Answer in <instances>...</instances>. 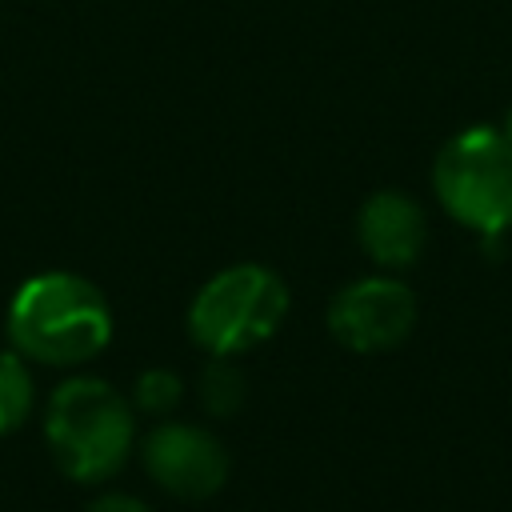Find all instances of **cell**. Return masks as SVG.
Wrapping results in <instances>:
<instances>
[{
	"mask_svg": "<svg viewBox=\"0 0 512 512\" xmlns=\"http://www.w3.org/2000/svg\"><path fill=\"white\" fill-rule=\"evenodd\" d=\"M8 340L24 360L72 368L104 352L112 312L104 292L76 272H40L8 304Z\"/></svg>",
	"mask_w": 512,
	"mask_h": 512,
	"instance_id": "1",
	"label": "cell"
},
{
	"mask_svg": "<svg viewBox=\"0 0 512 512\" xmlns=\"http://www.w3.org/2000/svg\"><path fill=\"white\" fill-rule=\"evenodd\" d=\"M132 436H136L132 404L108 380L72 376L48 400L44 440L60 472H68L80 484L116 476L132 452Z\"/></svg>",
	"mask_w": 512,
	"mask_h": 512,
	"instance_id": "2",
	"label": "cell"
},
{
	"mask_svg": "<svg viewBox=\"0 0 512 512\" xmlns=\"http://www.w3.org/2000/svg\"><path fill=\"white\" fill-rule=\"evenodd\" d=\"M440 208L480 236L512 228V144L500 128L476 124L456 132L432 164Z\"/></svg>",
	"mask_w": 512,
	"mask_h": 512,
	"instance_id": "3",
	"label": "cell"
},
{
	"mask_svg": "<svg viewBox=\"0 0 512 512\" xmlns=\"http://www.w3.org/2000/svg\"><path fill=\"white\" fill-rule=\"evenodd\" d=\"M288 304V284L272 268L232 264L196 292L188 308V332L212 356H240L276 336Z\"/></svg>",
	"mask_w": 512,
	"mask_h": 512,
	"instance_id": "4",
	"label": "cell"
},
{
	"mask_svg": "<svg viewBox=\"0 0 512 512\" xmlns=\"http://www.w3.org/2000/svg\"><path fill=\"white\" fill-rule=\"evenodd\" d=\"M416 328V292L396 276L344 284L328 304V332L352 352H388Z\"/></svg>",
	"mask_w": 512,
	"mask_h": 512,
	"instance_id": "5",
	"label": "cell"
},
{
	"mask_svg": "<svg viewBox=\"0 0 512 512\" xmlns=\"http://www.w3.org/2000/svg\"><path fill=\"white\" fill-rule=\"evenodd\" d=\"M144 468L176 500H208L228 480V452L196 424H156L144 440Z\"/></svg>",
	"mask_w": 512,
	"mask_h": 512,
	"instance_id": "6",
	"label": "cell"
},
{
	"mask_svg": "<svg viewBox=\"0 0 512 512\" xmlns=\"http://www.w3.org/2000/svg\"><path fill=\"white\" fill-rule=\"evenodd\" d=\"M356 236H360V248L368 252V260H376L380 268H408L424 252L428 216L408 192L384 188L360 204Z\"/></svg>",
	"mask_w": 512,
	"mask_h": 512,
	"instance_id": "7",
	"label": "cell"
},
{
	"mask_svg": "<svg viewBox=\"0 0 512 512\" xmlns=\"http://www.w3.org/2000/svg\"><path fill=\"white\" fill-rule=\"evenodd\" d=\"M32 396H36V384H32L28 360L16 348L0 352V436L16 432L28 420Z\"/></svg>",
	"mask_w": 512,
	"mask_h": 512,
	"instance_id": "8",
	"label": "cell"
},
{
	"mask_svg": "<svg viewBox=\"0 0 512 512\" xmlns=\"http://www.w3.org/2000/svg\"><path fill=\"white\" fill-rule=\"evenodd\" d=\"M196 392H200V404H204L212 416H232V412L244 404L248 380H244V372L232 364V356H212V364H204V372H200V380H196Z\"/></svg>",
	"mask_w": 512,
	"mask_h": 512,
	"instance_id": "9",
	"label": "cell"
},
{
	"mask_svg": "<svg viewBox=\"0 0 512 512\" xmlns=\"http://www.w3.org/2000/svg\"><path fill=\"white\" fill-rule=\"evenodd\" d=\"M132 400H136L140 412L164 416L184 400V380L172 368H148V372H140V380L132 388Z\"/></svg>",
	"mask_w": 512,
	"mask_h": 512,
	"instance_id": "10",
	"label": "cell"
},
{
	"mask_svg": "<svg viewBox=\"0 0 512 512\" xmlns=\"http://www.w3.org/2000/svg\"><path fill=\"white\" fill-rule=\"evenodd\" d=\"M84 512H152L144 500L136 496H124V492H108V496H96L84 504Z\"/></svg>",
	"mask_w": 512,
	"mask_h": 512,
	"instance_id": "11",
	"label": "cell"
},
{
	"mask_svg": "<svg viewBox=\"0 0 512 512\" xmlns=\"http://www.w3.org/2000/svg\"><path fill=\"white\" fill-rule=\"evenodd\" d=\"M500 132H504V136H508V144H512V108L504 112V124H500Z\"/></svg>",
	"mask_w": 512,
	"mask_h": 512,
	"instance_id": "12",
	"label": "cell"
}]
</instances>
